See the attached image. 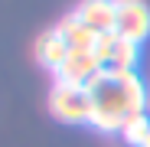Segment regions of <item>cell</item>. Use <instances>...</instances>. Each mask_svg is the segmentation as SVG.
<instances>
[{
  "label": "cell",
  "instance_id": "6da1fadb",
  "mask_svg": "<svg viewBox=\"0 0 150 147\" xmlns=\"http://www.w3.org/2000/svg\"><path fill=\"white\" fill-rule=\"evenodd\" d=\"M91 95V128L98 131H121L124 121L137 111H147V88L137 72H98L88 82Z\"/></svg>",
  "mask_w": 150,
  "mask_h": 147
},
{
  "label": "cell",
  "instance_id": "7a4b0ae2",
  "mask_svg": "<svg viewBox=\"0 0 150 147\" xmlns=\"http://www.w3.org/2000/svg\"><path fill=\"white\" fill-rule=\"evenodd\" d=\"M49 111H52V118L62 121V124H91V95H88V88L52 82Z\"/></svg>",
  "mask_w": 150,
  "mask_h": 147
},
{
  "label": "cell",
  "instance_id": "3957f363",
  "mask_svg": "<svg viewBox=\"0 0 150 147\" xmlns=\"http://www.w3.org/2000/svg\"><path fill=\"white\" fill-rule=\"evenodd\" d=\"M95 53H98V59H101V65L108 72H137V62H140V46L117 36V33L98 36Z\"/></svg>",
  "mask_w": 150,
  "mask_h": 147
},
{
  "label": "cell",
  "instance_id": "277c9868",
  "mask_svg": "<svg viewBox=\"0 0 150 147\" xmlns=\"http://www.w3.org/2000/svg\"><path fill=\"white\" fill-rule=\"evenodd\" d=\"M114 33L140 46L150 36V7L144 4V0H117Z\"/></svg>",
  "mask_w": 150,
  "mask_h": 147
},
{
  "label": "cell",
  "instance_id": "5b68a950",
  "mask_svg": "<svg viewBox=\"0 0 150 147\" xmlns=\"http://www.w3.org/2000/svg\"><path fill=\"white\" fill-rule=\"evenodd\" d=\"M98 72H105L98 53H69L65 65L56 72V82L59 85H75V88H88V82Z\"/></svg>",
  "mask_w": 150,
  "mask_h": 147
},
{
  "label": "cell",
  "instance_id": "8992f818",
  "mask_svg": "<svg viewBox=\"0 0 150 147\" xmlns=\"http://www.w3.org/2000/svg\"><path fill=\"white\" fill-rule=\"evenodd\" d=\"M88 30H95L98 36L114 33V20H117V0H82L72 10Z\"/></svg>",
  "mask_w": 150,
  "mask_h": 147
},
{
  "label": "cell",
  "instance_id": "52a82bcc",
  "mask_svg": "<svg viewBox=\"0 0 150 147\" xmlns=\"http://www.w3.org/2000/svg\"><path fill=\"white\" fill-rule=\"evenodd\" d=\"M56 30H59V36L65 39V46L72 49V53H95V46H98V33L88 30L75 13H65V16L59 20Z\"/></svg>",
  "mask_w": 150,
  "mask_h": 147
},
{
  "label": "cell",
  "instance_id": "ba28073f",
  "mask_svg": "<svg viewBox=\"0 0 150 147\" xmlns=\"http://www.w3.org/2000/svg\"><path fill=\"white\" fill-rule=\"evenodd\" d=\"M69 53H72V49L65 46V39L59 36V30H56V26H52V30H46V33L36 39V59H39V65H42V69L52 72V75L65 65Z\"/></svg>",
  "mask_w": 150,
  "mask_h": 147
},
{
  "label": "cell",
  "instance_id": "9c48e42d",
  "mask_svg": "<svg viewBox=\"0 0 150 147\" xmlns=\"http://www.w3.org/2000/svg\"><path fill=\"white\" fill-rule=\"evenodd\" d=\"M117 134L124 137V144H131V147H144V141H147V134H150V114H147V111L131 114Z\"/></svg>",
  "mask_w": 150,
  "mask_h": 147
}]
</instances>
